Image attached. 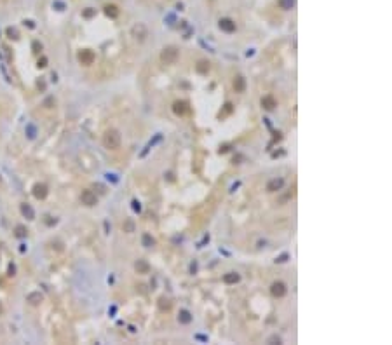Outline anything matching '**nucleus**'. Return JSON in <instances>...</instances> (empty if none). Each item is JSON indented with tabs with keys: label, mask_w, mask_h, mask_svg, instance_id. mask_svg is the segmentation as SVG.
<instances>
[{
	"label": "nucleus",
	"mask_w": 392,
	"mask_h": 345,
	"mask_svg": "<svg viewBox=\"0 0 392 345\" xmlns=\"http://www.w3.org/2000/svg\"><path fill=\"white\" fill-rule=\"evenodd\" d=\"M120 133L117 131V129H108V131H105V134H103V145H105V148H108V150H117L120 146Z\"/></svg>",
	"instance_id": "nucleus-1"
},
{
	"label": "nucleus",
	"mask_w": 392,
	"mask_h": 345,
	"mask_svg": "<svg viewBox=\"0 0 392 345\" xmlns=\"http://www.w3.org/2000/svg\"><path fill=\"white\" fill-rule=\"evenodd\" d=\"M178 58H180V51H178V47H174V45L164 47L162 53H160V61H162L164 65H174V63L178 61Z\"/></svg>",
	"instance_id": "nucleus-2"
},
{
	"label": "nucleus",
	"mask_w": 392,
	"mask_h": 345,
	"mask_svg": "<svg viewBox=\"0 0 392 345\" xmlns=\"http://www.w3.org/2000/svg\"><path fill=\"white\" fill-rule=\"evenodd\" d=\"M80 200H82V204L87 206V208H93V206L98 204V197H96V194H94L93 190H84L82 194H80Z\"/></svg>",
	"instance_id": "nucleus-3"
},
{
	"label": "nucleus",
	"mask_w": 392,
	"mask_h": 345,
	"mask_svg": "<svg viewBox=\"0 0 392 345\" xmlns=\"http://www.w3.org/2000/svg\"><path fill=\"white\" fill-rule=\"evenodd\" d=\"M79 61H80V65H84V67H89V65H93L94 63V53L91 51V49H82L79 53Z\"/></svg>",
	"instance_id": "nucleus-4"
},
{
	"label": "nucleus",
	"mask_w": 392,
	"mask_h": 345,
	"mask_svg": "<svg viewBox=\"0 0 392 345\" xmlns=\"http://www.w3.org/2000/svg\"><path fill=\"white\" fill-rule=\"evenodd\" d=\"M131 33H132V37L136 40H140V42H143V40L148 37V30H146V26L143 25V23H138V25H134L132 26V30H131Z\"/></svg>",
	"instance_id": "nucleus-5"
},
{
	"label": "nucleus",
	"mask_w": 392,
	"mask_h": 345,
	"mask_svg": "<svg viewBox=\"0 0 392 345\" xmlns=\"http://www.w3.org/2000/svg\"><path fill=\"white\" fill-rule=\"evenodd\" d=\"M286 291H288L286 284L281 283V281H275V283L270 286V293H272V297H275V298H282L284 295H286Z\"/></svg>",
	"instance_id": "nucleus-6"
},
{
	"label": "nucleus",
	"mask_w": 392,
	"mask_h": 345,
	"mask_svg": "<svg viewBox=\"0 0 392 345\" xmlns=\"http://www.w3.org/2000/svg\"><path fill=\"white\" fill-rule=\"evenodd\" d=\"M26 301L30 303L31 307H39L40 303L44 301V295H42L40 291H33V293H30V295L26 297Z\"/></svg>",
	"instance_id": "nucleus-7"
},
{
	"label": "nucleus",
	"mask_w": 392,
	"mask_h": 345,
	"mask_svg": "<svg viewBox=\"0 0 392 345\" xmlns=\"http://www.w3.org/2000/svg\"><path fill=\"white\" fill-rule=\"evenodd\" d=\"M218 26H220V30L227 31V33L235 31V23H233L232 19H228V18H221L220 21H218Z\"/></svg>",
	"instance_id": "nucleus-8"
},
{
	"label": "nucleus",
	"mask_w": 392,
	"mask_h": 345,
	"mask_svg": "<svg viewBox=\"0 0 392 345\" xmlns=\"http://www.w3.org/2000/svg\"><path fill=\"white\" fill-rule=\"evenodd\" d=\"M47 186L44 185V183H37L35 186H33V197L35 199H39V200H42V199H45L47 197Z\"/></svg>",
	"instance_id": "nucleus-9"
},
{
	"label": "nucleus",
	"mask_w": 392,
	"mask_h": 345,
	"mask_svg": "<svg viewBox=\"0 0 392 345\" xmlns=\"http://www.w3.org/2000/svg\"><path fill=\"white\" fill-rule=\"evenodd\" d=\"M282 186H284V180L282 178H274V180H270L267 183V192H279L282 190Z\"/></svg>",
	"instance_id": "nucleus-10"
},
{
	"label": "nucleus",
	"mask_w": 392,
	"mask_h": 345,
	"mask_svg": "<svg viewBox=\"0 0 392 345\" xmlns=\"http://www.w3.org/2000/svg\"><path fill=\"white\" fill-rule=\"evenodd\" d=\"M260 105H261V108H265V110H274L275 106H277V101H275V98L274 96H263L261 98V101H260Z\"/></svg>",
	"instance_id": "nucleus-11"
},
{
	"label": "nucleus",
	"mask_w": 392,
	"mask_h": 345,
	"mask_svg": "<svg viewBox=\"0 0 392 345\" xmlns=\"http://www.w3.org/2000/svg\"><path fill=\"white\" fill-rule=\"evenodd\" d=\"M233 91L235 93H244L246 91V79H244L242 75H237L235 79H233Z\"/></svg>",
	"instance_id": "nucleus-12"
},
{
	"label": "nucleus",
	"mask_w": 392,
	"mask_h": 345,
	"mask_svg": "<svg viewBox=\"0 0 392 345\" xmlns=\"http://www.w3.org/2000/svg\"><path fill=\"white\" fill-rule=\"evenodd\" d=\"M239 281H241V275H239L237 272H227V274L223 275V283L225 284H237Z\"/></svg>",
	"instance_id": "nucleus-13"
},
{
	"label": "nucleus",
	"mask_w": 392,
	"mask_h": 345,
	"mask_svg": "<svg viewBox=\"0 0 392 345\" xmlns=\"http://www.w3.org/2000/svg\"><path fill=\"white\" fill-rule=\"evenodd\" d=\"M134 269H136L138 274H148L150 272V265H148V261H145V260H138L134 263Z\"/></svg>",
	"instance_id": "nucleus-14"
},
{
	"label": "nucleus",
	"mask_w": 392,
	"mask_h": 345,
	"mask_svg": "<svg viewBox=\"0 0 392 345\" xmlns=\"http://www.w3.org/2000/svg\"><path fill=\"white\" fill-rule=\"evenodd\" d=\"M173 112H174L176 115H185L187 113V103L185 101H174Z\"/></svg>",
	"instance_id": "nucleus-15"
},
{
	"label": "nucleus",
	"mask_w": 392,
	"mask_h": 345,
	"mask_svg": "<svg viewBox=\"0 0 392 345\" xmlns=\"http://www.w3.org/2000/svg\"><path fill=\"white\" fill-rule=\"evenodd\" d=\"M21 213L23 216H26L28 220H35V211L31 209L30 204H21Z\"/></svg>",
	"instance_id": "nucleus-16"
},
{
	"label": "nucleus",
	"mask_w": 392,
	"mask_h": 345,
	"mask_svg": "<svg viewBox=\"0 0 392 345\" xmlns=\"http://www.w3.org/2000/svg\"><path fill=\"white\" fill-rule=\"evenodd\" d=\"M178 321H180L181 324H188L190 321H192V314H190L188 310H180V314H178Z\"/></svg>",
	"instance_id": "nucleus-17"
},
{
	"label": "nucleus",
	"mask_w": 392,
	"mask_h": 345,
	"mask_svg": "<svg viewBox=\"0 0 392 345\" xmlns=\"http://www.w3.org/2000/svg\"><path fill=\"white\" fill-rule=\"evenodd\" d=\"M105 14H106V16H110V18H117V16H119V7L113 5V4L105 5Z\"/></svg>",
	"instance_id": "nucleus-18"
},
{
	"label": "nucleus",
	"mask_w": 392,
	"mask_h": 345,
	"mask_svg": "<svg viewBox=\"0 0 392 345\" xmlns=\"http://www.w3.org/2000/svg\"><path fill=\"white\" fill-rule=\"evenodd\" d=\"M141 242H143V246L145 248H152V246H155V239L152 237L150 234H145L143 237H141Z\"/></svg>",
	"instance_id": "nucleus-19"
},
{
	"label": "nucleus",
	"mask_w": 392,
	"mask_h": 345,
	"mask_svg": "<svg viewBox=\"0 0 392 345\" xmlns=\"http://www.w3.org/2000/svg\"><path fill=\"white\" fill-rule=\"evenodd\" d=\"M195 70H197L199 73H207V71H209V63L207 61H199L197 65H195Z\"/></svg>",
	"instance_id": "nucleus-20"
},
{
	"label": "nucleus",
	"mask_w": 392,
	"mask_h": 345,
	"mask_svg": "<svg viewBox=\"0 0 392 345\" xmlns=\"http://www.w3.org/2000/svg\"><path fill=\"white\" fill-rule=\"evenodd\" d=\"M279 7L284 11H289L295 7V0H279Z\"/></svg>",
	"instance_id": "nucleus-21"
},
{
	"label": "nucleus",
	"mask_w": 392,
	"mask_h": 345,
	"mask_svg": "<svg viewBox=\"0 0 392 345\" xmlns=\"http://www.w3.org/2000/svg\"><path fill=\"white\" fill-rule=\"evenodd\" d=\"M159 309L160 310H171V301H169V298H166V297L159 298Z\"/></svg>",
	"instance_id": "nucleus-22"
},
{
	"label": "nucleus",
	"mask_w": 392,
	"mask_h": 345,
	"mask_svg": "<svg viewBox=\"0 0 392 345\" xmlns=\"http://www.w3.org/2000/svg\"><path fill=\"white\" fill-rule=\"evenodd\" d=\"M232 110H233V105H232V103H227V105H225V108H223V112H220V115H218V117H220V119H223V117H227V115L232 113Z\"/></svg>",
	"instance_id": "nucleus-23"
},
{
	"label": "nucleus",
	"mask_w": 392,
	"mask_h": 345,
	"mask_svg": "<svg viewBox=\"0 0 392 345\" xmlns=\"http://www.w3.org/2000/svg\"><path fill=\"white\" fill-rule=\"evenodd\" d=\"M122 228H124V232L131 234V232H134V223H132L131 220H127V221H126V223L122 225Z\"/></svg>",
	"instance_id": "nucleus-24"
},
{
	"label": "nucleus",
	"mask_w": 392,
	"mask_h": 345,
	"mask_svg": "<svg viewBox=\"0 0 392 345\" xmlns=\"http://www.w3.org/2000/svg\"><path fill=\"white\" fill-rule=\"evenodd\" d=\"M26 234H28V230L25 228L23 225L16 227V237H26Z\"/></svg>",
	"instance_id": "nucleus-25"
},
{
	"label": "nucleus",
	"mask_w": 392,
	"mask_h": 345,
	"mask_svg": "<svg viewBox=\"0 0 392 345\" xmlns=\"http://www.w3.org/2000/svg\"><path fill=\"white\" fill-rule=\"evenodd\" d=\"M7 37H9V39H12V40H18V39H19V33H18V30H16V28H7Z\"/></svg>",
	"instance_id": "nucleus-26"
},
{
	"label": "nucleus",
	"mask_w": 392,
	"mask_h": 345,
	"mask_svg": "<svg viewBox=\"0 0 392 345\" xmlns=\"http://www.w3.org/2000/svg\"><path fill=\"white\" fill-rule=\"evenodd\" d=\"M37 67H39V68H45V67H47V58H45V56L39 58V61H37Z\"/></svg>",
	"instance_id": "nucleus-27"
},
{
	"label": "nucleus",
	"mask_w": 392,
	"mask_h": 345,
	"mask_svg": "<svg viewBox=\"0 0 392 345\" xmlns=\"http://www.w3.org/2000/svg\"><path fill=\"white\" fill-rule=\"evenodd\" d=\"M31 47H33V53H35V54H39L40 51H42V44H40V42H33Z\"/></svg>",
	"instance_id": "nucleus-28"
},
{
	"label": "nucleus",
	"mask_w": 392,
	"mask_h": 345,
	"mask_svg": "<svg viewBox=\"0 0 392 345\" xmlns=\"http://www.w3.org/2000/svg\"><path fill=\"white\" fill-rule=\"evenodd\" d=\"M269 343H281V336H277V335H272L269 338Z\"/></svg>",
	"instance_id": "nucleus-29"
},
{
	"label": "nucleus",
	"mask_w": 392,
	"mask_h": 345,
	"mask_svg": "<svg viewBox=\"0 0 392 345\" xmlns=\"http://www.w3.org/2000/svg\"><path fill=\"white\" fill-rule=\"evenodd\" d=\"M132 209H134V211H140V209H141V206H140L138 200H132Z\"/></svg>",
	"instance_id": "nucleus-30"
},
{
	"label": "nucleus",
	"mask_w": 392,
	"mask_h": 345,
	"mask_svg": "<svg viewBox=\"0 0 392 345\" xmlns=\"http://www.w3.org/2000/svg\"><path fill=\"white\" fill-rule=\"evenodd\" d=\"M93 14H94V11H93V9H87V11H84V18H91Z\"/></svg>",
	"instance_id": "nucleus-31"
},
{
	"label": "nucleus",
	"mask_w": 392,
	"mask_h": 345,
	"mask_svg": "<svg viewBox=\"0 0 392 345\" xmlns=\"http://www.w3.org/2000/svg\"><path fill=\"white\" fill-rule=\"evenodd\" d=\"M228 150H230V146H228V145H223V146L220 148V154H225V152H228Z\"/></svg>",
	"instance_id": "nucleus-32"
},
{
	"label": "nucleus",
	"mask_w": 392,
	"mask_h": 345,
	"mask_svg": "<svg viewBox=\"0 0 392 345\" xmlns=\"http://www.w3.org/2000/svg\"><path fill=\"white\" fill-rule=\"evenodd\" d=\"M14 272H16V267H14V265H9V275H14Z\"/></svg>",
	"instance_id": "nucleus-33"
},
{
	"label": "nucleus",
	"mask_w": 392,
	"mask_h": 345,
	"mask_svg": "<svg viewBox=\"0 0 392 345\" xmlns=\"http://www.w3.org/2000/svg\"><path fill=\"white\" fill-rule=\"evenodd\" d=\"M28 133H30V134H28V136H30V138H33V136H35V134H33V133H35V131H33V127H31V126H30V127H28Z\"/></svg>",
	"instance_id": "nucleus-34"
},
{
	"label": "nucleus",
	"mask_w": 392,
	"mask_h": 345,
	"mask_svg": "<svg viewBox=\"0 0 392 345\" xmlns=\"http://www.w3.org/2000/svg\"><path fill=\"white\" fill-rule=\"evenodd\" d=\"M286 258H288L286 255H282V256H281V258H277V260H275V261H279V263H281V261H286Z\"/></svg>",
	"instance_id": "nucleus-35"
},
{
	"label": "nucleus",
	"mask_w": 392,
	"mask_h": 345,
	"mask_svg": "<svg viewBox=\"0 0 392 345\" xmlns=\"http://www.w3.org/2000/svg\"><path fill=\"white\" fill-rule=\"evenodd\" d=\"M190 270H192V274H194L195 270H197V265H195V263H192V267H190Z\"/></svg>",
	"instance_id": "nucleus-36"
},
{
	"label": "nucleus",
	"mask_w": 392,
	"mask_h": 345,
	"mask_svg": "<svg viewBox=\"0 0 392 345\" xmlns=\"http://www.w3.org/2000/svg\"><path fill=\"white\" fill-rule=\"evenodd\" d=\"M0 314H4V305L0 303Z\"/></svg>",
	"instance_id": "nucleus-37"
}]
</instances>
